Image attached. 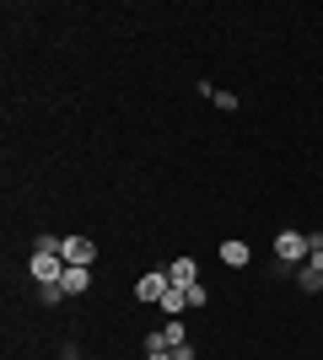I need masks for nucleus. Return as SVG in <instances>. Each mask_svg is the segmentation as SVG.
Wrapping results in <instances>:
<instances>
[{"label": "nucleus", "mask_w": 323, "mask_h": 360, "mask_svg": "<svg viewBox=\"0 0 323 360\" xmlns=\"http://www.w3.org/2000/svg\"><path fill=\"white\" fill-rule=\"evenodd\" d=\"M308 253H312L308 231H280V237H275V258H280V264H296V269H302Z\"/></svg>", "instance_id": "f257e3e1"}, {"label": "nucleus", "mask_w": 323, "mask_h": 360, "mask_svg": "<svg viewBox=\"0 0 323 360\" xmlns=\"http://www.w3.org/2000/svg\"><path fill=\"white\" fill-rule=\"evenodd\" d=\"M60 274H65L60 253H32V280H38V285H60Z\"/></svg>", "instance_id": "f03ea898"}, {"label": "nucleus", "mask_w": 323, "mask_h": 360, "mask_svg": "<svg viewBox=\"0 0 323 360\" xmlns=\"http://www.w3.org/2000/svg\"><path fill=\"white\" fill-rule=\"evenodd\" d=\"M92 237H60V258L65 264H81V269H92Z\"/></svg>", "instance_id": "7ed1b4c3"}, {"label": "nucleus", "mask_w": 323, "mask_h": 360, "mask_svg": "<svg viewBox=\"0 0 323 360\" xmlns=\"http://www.w3.org/2000/svg\"><path fill=\"white\" fill-rule=\"evenodd\" d=\"M296 285L308 290V296H318V290H323V248H318V253H308V264L296 269Z\"/></svg>", "instance_id": "20e7f679"}, {"label": "nucleus", "mask_w": 323, "mask_h": 360, "mask_svg": "<svg viewBox=\"0 0 323 360\" xmlns=\"http://www.w3.org/2000/svg\"><path fill=\"white\" fill-rule=\"evenodd\" d=\"M172 290V280H167V269H151V274H140V285H135V296L140 301H162Z\"/></svg>", "instance_id": "39448f33"}, {"label": "nucleus", "mask_w": 323, "mask_h": 360, "mask_svg": "<svg viewBox=\"0 0 323 360\" xmlns=\"http://www.w3.org/2000/svg\"><path fill=\"white\" fill-rule=\"evenodd\" d=\"M167 280H172L178 290L200 285V264H194V258H172V264H167Z\"/></svg>", "instance_id": "423d86ee"}, {"label": "nucleus", "mask_w": 323, "mask_h": 360, "mask_svg": "<svg viewBox=\"0 0 323 360\" xmlns=\"http://www.w3.org/2000/svg\"><path fill=\"white\" fill-rule=\"evenodd\" d=\"M87 285H92V269H81V264H65V274H60V290H65V296H81Z\"/></svg>", "instance_id": "0eeeda50"}, {"label": "nucleus", "mask_w": 323, "mask_h": 360, "mask_svg": "<svg viewBox=\"0 0 323 360\" xmlns=\"http://www.w3.org/2000/svg\"><path fill=\"white\" fill-rule=\"evenodd\" d=\"M248 258H253V253H248V242H237V237H232V242H221V264H232V269H243Z\"/></svg>", "instance_id": "6e6552de"}, {"label": "nucleus", "mask_w": 323, "mask_h": 360, "mask_svg": "<svg viewBox=\"0 0 323 360\" xmlns=\"http://www.w3.org/2000/svg\"><path fill=\"white\" fill-rule=\"evenodd\" d=\"M156 307H162V312H184V307H189V296H184V290H178V285H172L167 296L156 301Z\"/></svg>", "instance_id": "1a4fd4ad"}, {"label": "nucleus", "mask_w": 323, "mask_h": 360, "mask_svg": "<svg viewBox=\"0 0 323 360\" xmlns=\"http://www.w3.org/2000/svg\"><path fill=\"white\" fill-rule=\"evenodd\" d=\"M162 345H167V349L189 345V333H184V323H167V328H162Z\"/></svg>", "instance_id": "9d476101"}, {"label": "nucleus", "mask_w": 323, "mask_h": 360, "mask_svg": "<svg viewBox=\"0 0 323 360\" xmlns=\"http://www.w3.org/2000/svg\"><path fill=\"white\" fill-rule=\"evenodd\" d=\"M38 301H44V307H54V301H65V290H60V285H38Z\"/></svg>", "instance_id": "9b49d317"}, {"label": "nucleus", "mask_w": 323, "mask_h": 360, "mask_svg": "<svg viewBox=\"0 0 323 360\" xmlns=\"http://www.w3.org/2000/svg\"><path fill=\"white\" fill-rule=\"evenodd\" d=\"M70 360H76V355H70Z\"/></svg>", "instance_id": "f8f14e48"}]
</instances>
